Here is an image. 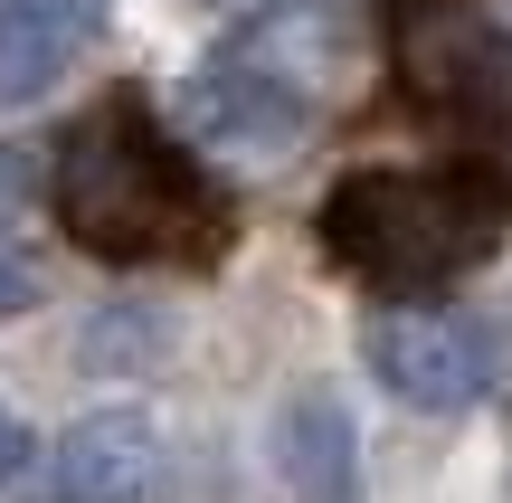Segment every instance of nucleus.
<instances>
[{"label":"nucleus","mask_w":512,"mask_h":503,"mask_svg":"<svg viewBox=\"0 0 512 503\" xmlns=\"http://www.w3.org/2000/svg\"><path fill=\"white\" fill-rule=\"evenodd\" d=\"M275 475L294 503H361V437L332 390H294L275 409Z\"/></svg>","instance_id":"nucleus-8"},{"label":"nucleus","mask_w":512,"mask_h":503,"mask_svg":"<svg viewBox=\"0 0 512 503\" xmlns=\"http://www.w3.org/2000/svg\"><path fill=\"white\" fill-rule=\"evenodd\" d=\"M29 190H38V181H29V152H10V143H0V219H10Z\"/></svg>","instance_id":"nucleus-12"},{"label":"nucleus","mask_w":512,"mask_h":503,"mask_svg":"<svg viewBox=\"0 0 512 503\" xmlns=\"http://www.w3.org/2000/svg\"><path fill=\"white\" fill-rule=\"evenodd\" d=\"M29 304H38V257L0 228V314H29Z\"/></svg>","instance_id":"nucleus-11"},{"label":"nucleus","mask_w":512,"mask_h":503,"mask_svg":"<svg viewBox=\"0 0 512 503\" xmlns=\"http://www.w3.org/2000/svg\"><path fill=\"white\" fill-rule=\"evenodd\" d=\"M86 361L95 371H143V361H162V314L152 304H105L86 333Z\"/></svg>","instance_id":"nucleus-10"},{"label":"nucleus","mask_w":512,"mask_h":503,"mask_svg":"<svg viewBox=\"0 0 512 503\" xmlns=\"http://www.w3.org/2000/svg\"><path fill=\"white\" fill-rule=\"evenodd\" d=\"M95 0H0V105H29L86 57Z\"/></svg>","instance_id":"nucleus-9"},{"label":"nucleus","mask_w":512,"mask_h":503,"mask_svg":"<svg viewBox=\"0 0 512 503\" xmlns=\"http://www.w3.org/2000/svg\"><path fill=\"white\" fill-rule=\"evenodd\" d=\"M162 485V437L143 409H95L38 456L29 503H143Z\"/></svg>","instance_id":"nucleus-6"},{"label":"nucleus","mask_w":512,"mask_h":503,"mask_svg":"<svg viewBox=\"0 0 512 503\" xmlns=\"http://www.w3.org/2000/svg\"><path fill=\"white\" fill-rule=\"evenodd\" d=\"M228 57H247V67H266L275 86L332 105L342 76H351V19L332 10V0H285V10H256L247 29L228 38Z\"/></svg>","instance_id":"nucleus-7"},{"label":"nucleus","mask_w":512,"mask_h":503,"mask_svg":"<svg viewBox=\"0 0 512 503\" xmlns=\"http://www.w3.org/2000/svg\"><path fill=\"white\" fill-rule=\"evenodd\" d=\"M19 475H29V428L0 409V485H19Z\"/></svg>","instance_id":"nucleus-13"},{"label":"nucleus","mask_w":512,"mask_h":503,"mask_svg":"<svg viewBox=\"0 0 512 503\" xmlns=\"http://www.w3.org/2000/svg\"><path fill=\"white\" fill-rule=\"evenodd\" d=\"M512 228V162L456 152V162H370L323 190V247L342 276L380 295H437L475 276Z\"/></svg>","instance_id":"nucleus-2"},{"label":"nucleus","mask_w":512,"mask_h":503,"mask_svg":"<svg viewBox=\"0 0 512 503\" xmlns=\"http://www.w3.org/2000/svg\"><path fill=\"white\" fill-rule=\"evenodd\" d=\"M181 124H190V152H200V162L247 171V162L294 152L313 124H323V105H313V95H294V86H275L266 67H247V57L219 48V57L181 86Z\"/></svg>","instance_id":"nucleus-4"},{"label":"nucleus","mask_w":512,"mask_h":503,"mask_svg":"<svg viewBox=\"0 0 512 503\" xmlns=\"http://www.w3.org/2000/svg\"><path fill=\"white\" fill-rule=\"evenodd\" d=\"M370 371H380L389 399H408V409H427V418H456V409H475V399L494 390L503 352H494L484 323L437 314V304H408V314L370 323Z\"/></svg>","instance_id":"nucleus-5"},{"label":"nucleus","mask_w":512,"mask_h":503,"mask_svg":"<svg viewBox=\"0 0 512 503\" xmlns=\"http://www.w3.org/2000/svg\"><path fill=\"white\" fill-rule=\"evenodd\" d=\"M48 200H57V228L105 266H219L238 238L228 190L143 95H105L57 143Z\"/></svg>","instance_id":"nucleus-1"},{"label":"nucleus","mask_w":512,"mask_h":503,"mask_svg":"<svg viewBox=\"0 0 512 503\" xmlns=\"http://www.w3.org/2000/svg\"><path fill=\"white\" fill-rule=\"evenodd\" d=\"M389 67L418 124L494 152L512 133V19L494 0H399L389 10Z\"/></svg>","instance_id":"nucleus-3"}]
</instances>
